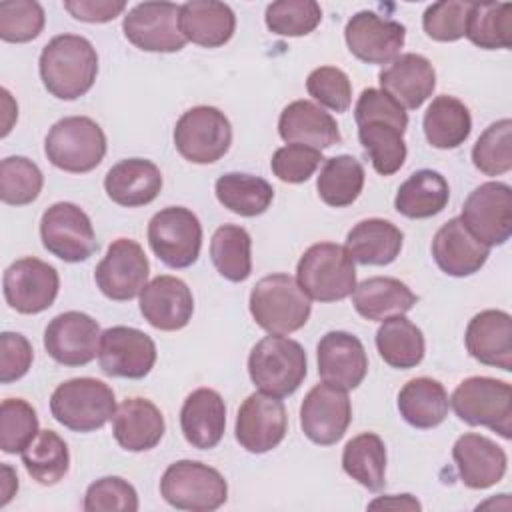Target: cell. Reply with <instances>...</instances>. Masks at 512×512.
Segmentation results:
<instances>
[{
    "label": "cell",
    "instance_id": "cell-1",
    "mask_svg": "<svg viewBox=\"0 0 512 512\" xmlns=\"http://www.w3.org/2000/svg\"><path fill=\"white\" fill-rule=\"evenodd\" d=\"M354 120L358 124V140L368 152L374 170L382 176L396 174L406 160V110L384 90L364 88L354 106Z\"/></svg>",
    "mask_w": 512,
    "mask_h": 512
},
{
    "label": "cell",
    "instance_id": "cell-2",
    "mask_svg": "<svg viewBox=\"0 0 512 512\" xmlns=\"http://www.w3.org/2000/svg\"><path fill=\"white\" fill-rule=\"evenodd\" d=\"M38 70L44 88L54 98L76 100L94 86L98 54L88 38L58 34L42 48Z\"/></svg>",
    "mask_w": 512,
    "mask_h": 512
},
{
    "label": "cell",
    "instance_id": "cell-3",
    "mask_svg": "<svg viewBox=\"0 0 512 512\" xmlns=\"http://www.w3.org/2000/svg\"><path fill=\"white\" fill-rule=\"evenodd\" d=\"M248 374L260 392L286 398L300 388L308 374L306 352L300 342L270 334L250 350Z\"/></svg>",
    "mask_w": 512,
    "mask_h": 512
},
{
    "label": "cell",
    "instance_id": "cell-4",
    "mask_svg": "<svg viewBox=\"0 0 512 512\" xmlns=\"http://www.w3.org/2000/svg\"><path fill=\"white\" fill-rule=\"evenodd\" d=\"M312 312L310 298L288 274L260 278L250 292V314L268 334H290L300 330Z\"/></svg>",
    "mask_w": 512,
    "mask_h": 512
},
{
    "label": "cell",
    "instance_id": "cell-5",
    "mask_svg": "<svg viewBox=\"0 0 512 512\" xmlns=\"http://www.w3.org/2000/svg\"><path fill=\"white\" fill-rule=\"evenodd\" d=\"M296 282L310 300H344L356 288L354 260L346 246L334 242L312 244L298 260Z\"/></svg>",
    "mask_w": 512,
    "mask_h": 512
},
{
    "label": "cell",
    "instance_id": "cell-6",
    "mask_svg": "<svg viewBox=\"0 0 512 512\" xmlns=\"http://www.w3.org/2000/svg\"><path fill=\"white\" fill-rule=\"evenodd\" d=\"M50 412L56 422L72 432L100 430L116 412L114 390L96 378H70L50 396Z\"/></svg>",
    "mask_w": 512,
    "mask_h": 512
},
{
    "label": "cell",
    "instance_id": "cell-7",
    "mask_svg": "<svg viewBox=\"0 0 512 512\" xmlns=\"http://www.w3.org/2000/svg\"><path fill=\"white\" fill-rule=\"evenodd\" d=\"M456 416L470 426H486L504 440L512 438V386L490 376H470L452 392Z\"/></svg>",
    "mask_w": 512,
    "mask_h": 512
},
{
    "label": "cell",
    "instance_id": "cell-8",
    "mask_svg": "<svg viewBox=\"0 0 512 512\" xmlns=\"http://www.w3.org/2000/svg\"><path fill=\"white\" fill-rule=\"evenodd\" d=\"M44 154L64 172H90L106 154L104 130L88 116L60 118L46 134Z\"/></svg>",
    "mask_w": 512,
    "mask_h": 512
},
{
    "label": "cell",
    "instance_id": "cell-9",
    "mask_svg": "<svg viewBox=\"0 0 512 512\" xmlns=\"http://www.w3.org/2000/svg\"><path fill=\"white\" fill-rule=\"evenodd\" d=\"M160 494L176 510L212 512L226 502L228 484L224 476L208 464L178 460L164 470Z\"/></svg>",
    "mask_w": 512,
    "mask_h": 512
},
{
    "label": "cell",
    "instance_id": "cell-10",
    "mask_svg": "<svg viewBox=\"0 0 512 512\" xmlns=\"http://www.w3.org/2000/svg\"><path fill=\"white\" fill-rule=\"evenodd\" d=\"M232 144V126L226 114L214 106L186 110L174 126V146L192 164L218 162Z\"/></svg>",
    "mask_w": 512,
    "mask_h": 512
},
{
    "label": "cell",
    "instance_id": "cell-11",
    "mask_svg": "<svg viewBox=\"0 0 512 512\" xmlns=\"http://www.w3.org/2000/svg\"><path fill=\"white\" fill-rule=\"evenodd\" d=\"M148 244L170 268H188L200 256L202 224L184 206H168L148 222Z\"/></svg>",
    "mask_w": 512,
    "mask_h": 512
},
{
    "label": "cell",
    "instance_id": "cell-12",
    "mask_svg": "<svg viewBox=\"0 0 512 512\" xmlns=\"http://www.w3.org/2000/svg\"><path fill=\"white\" fill-rule=\"evenodd\" d=\"M40 238L42 246L64 262H84L98 250L88 214L72 202H56L42 214Z\"/></svg>",
    "mask_w": 512,
    "mask_h": 512
},
{
    "label": "cell",
    "instance_id": "cell-13",
    "mask_svg": "<svg viewBox=\"0 0 512 512\" xmlns=\"http://www.w3.org/2000/svg\"><path fill=\"white\" fill-rule=\"evenodd\" d=\"M460 220L488 248L502 246L512 234V188L484 182L464 200Z\"/></svg>",
    "mask_w": 512,
    "mask_h": 512
},
{
    "label": "cell",
    "instance_id": "cell-14",
    "mask_svg": "<svg viewBox=\"0 0 512 512\" xmlns=\"http://www.w3.org/2000/svg\"><path fill=\"white\" fill-rule=\"evenodd\" d=\"M150 264L142 246L132 238H116L96 264L94 280L100 292L116 302L140 296L148 284Z\"/></svg>",
    "mask_w": 512,
    "mask_h": 512
},
{
    "label": "cell",
    "instance_id": "cell-15",
    "mask_svg": "<svg viewBox=\"0 0 512 512\" xmlns=\"http://www.w3.org/2000/svg\"><path fill=\"white\" fill-rule=\"evenodd\" d=\"M6 304L20 314H40L48 310L60 288V276L48 262L26 256L12 262L2 278Z\"/></svg>",
    "mask_w": 512,
    "mask_h": 512
},
{
    "label": "cell",
    "instance_id": "cell-16",
    "mask_svg": "<svg viewBox=\"0 0 512 512\" xmlns=\"http://www.w3.org/2000/svg\"><path fill=\"white\" fill-rule=\"evenodd\" d=\"M178 20L180 6L174 2H140L124 16L122 30L144 52H178L186 44Z\"/></svg>",
    "mask_w": 512,
    "mask_h": 512
},
{
    "label": "cell",
    "instance_id": "cell-17",
    "mask_svg": "<svg viewBox=\"0 0 512 512\" xmlns=\"http://www.w3.org/2000/svg\"><path fill=\"white\" fill-rule=\"evenodd\" d=\"M98 362L100 370L108 376L138 380L154 368L156 344L138 328L112 326L100 336Z\"/></svg>",
    "mask_w": 512,
    "mask_h": 512
},
{
    "label": "cell",
    "instance_id": "cell-18",
    "mask_svg": "<svg viewBox=\"0 0 512 512\" xmlns=\"http://www.w3.org/2000/svg\"><path fill=\"white\" fill-rule=\"evenodd\" d=\"M352 404L346 390L332 384H316L302 400L300 428L318 446L336 444L348 430Z\"/></svg>",
    "mask_w": 512,
    "mask_h": 512
},
{
    "label": "cell",
    "instance_id": "cell-19",
    "mask_svg": "<svg viewBox=\"0 0 512 512\" xmlns=\"http://www.w3.org/2000/svg\"><path fill=\"white\" fill-rule=\"evenodd\" d=\"M286 430L288 416L280 398L264 392H252L240 404L234 434L244 450L252 454L270 452L284 440Z\"/></svg>",
    "mask_w": 512,
    "mask_h": 512
},
{
    "label": "cell",
    "instance_id": "cell-20",
    "mask_svg": "<svg viewBox=\"0 0 512 512\" xmlns=\"http://www.w3.org/2000/svg\"><path fill=\"white\" fill-rule=\"evenodd\" d=\"M100 326L86 312L70 310L54 316L44 330V348L62 366H86L98 356Z\"/></svg>",
    "mask_w": 512,
    "mask_h": 512
},
{
    "label": "cell",
    "instance_id": "cell-21",
    "mask_svg": "<svg viewBox=\"0 0 512 512\" xmlns=\"http://www.w3.org/2000/svg\"><path fill=\"white\" fill-rule=\"evenodd\" d=\"M344 38L348 50L366 64H388L404 46L406 28L390 18H382L376 12H356L346 28Z\"/></svg>",
    "mask_w": 512,
    "mask_h": 512
},
{
    "label": "cell",
    "instance_id": "cell-22",
    "mask_svg": "<svg viewBox=\"0 0 512 512\" xmlns=\"http://www.w3.org/2000/svg\"><path fill=\"white\" fill-rule=\"evenodd\" d=\"M318 374L322 382L342 390H354L368 372V356L358 336L344 330L326 332L316 346Z\"/></svg>",
    "mask_w": 512,
    "mask_h": 512
},
{
    "label": "cell",
    "instance_id": "cell-23",
    "mask_svg": "<svg viewBox=\"0 0 512 512\" xmlns=\"http://www.w3.org/2000/svg\"><path fill=\"white\" fill-rule=\"evenodd\" d=\"M140 312L156 330H182L192 320L194 298L184 280L162 274L142 288Z\"/></svg>",
    "mask_w": 512,
    "mask_h": 512
},
{
    "label": "cell",
    "instance_id": "cell-24",
    "mask_svg": "<svg viewBox=\"0 0 512 512\" xmlns=\"http://www.w3.org/2000/svg\"><path fill=\"white\" fill-rule=\"evenodd\" d=\"M382 90L404 110L420 108L436 88V70L432 62L414 52L398 54L380 74Z\"/></svg>",
    "mask_w": 512,
    "mask_h": 512
},
{
    "label": "cell",
    "instance_id": "cell-25",
    "mask_svg": "<svg viewBox=\"0 0 512 512\" xmlns=\"http://www.w3.org/2000/svg\"><path fill=\"white\" fill-rule=\"evenodd\" d=\"M432 256L438 268L454 278L476 274L488 260L490 248L484 246L458 218H450L438 228L432 240Z\"/></svg>",
    "mask_w": 512,
    "mask_h": 512
},
{
    "label": "cell",
    "instance_id": "cell-26",
    "mask_svg": "<svg viewBox=\"0 0 512 512\" xmlns=\"http://www.w3.org/2000/svg\"><path fill=\"white\" fill-rule=\"evenodd\" d=\"M460 480L472 490H484L498 484L508 466L506 452L482 434H462L452 446Z\"/></svg>",
    "mask_w": 512,
    "mask_h": 512
},
{
    "label": "cell",
    "instance_id": "cell-27",
    "mask_svg": "<svg viewBox=\"0 0 512 512\" xmlns=\"http://www.w3.org/2000/svg\"><path fill=\"white\" fill-rule=\"evenodd\" d=\"M468 354L480 364L512 370V318L504 310H482L466 326Z\"/></svg>",
    "mask_w": 512,
    "mask_h": 512
},
{
    "label": "cell",
    "instance_id": "cell-28",
    "mask_svg": "<svg viewBox=\"0 0 512 512\" xmlns=\"http://www.w3.org/2000/svg\"><path fill=\"white\" fill-rule=\"evenodd\" d=\"M108 198L124 208L150 204L162 190L160 168L146 158H126L116 162L104 176Z\"/></svg>",
    "mask_w": 512,
    "mask_h": 512
},
{
    "label": "cell",
    "instance_id": "cell-29",
    "mask_svg": "<svg viewBox=\"0 0 512 512\" xmlns=\"http://www.w3.org/2000/svg\"><path fill=\"white\" fill-rule=\"evenodd\" d=\"M164 430L160 408L146 398H126L112 416V434L128 452L152 450L160 444Z\"/></svg>",
    "mask_w": 512,
    "mask_h": 512
},
{
    "label": "cell",
    "instance_id": "cell-30",
    "mask_svg": "<svg viewBox=\"0 0 512 512\" xmlns=\"http://www.w3.org/2000/svg\"><path fill=\"white\" fill-rule=\"evenodd\" d=\"M278 134L288 144H304L316 150L330 148L342 140L336 120L310 100H294L280 112Z\"/></svg>",
    "mask_w": 512,
    "mask_h": 512
},
{
    "label": "cell",
    "instance_id": "cell-31",
    "mask_svg": "<svg viewBox=\"0 0 512 512\" xmlns=\"http://www.w3.org/2000/svg\"><path fill=\"white\" fill-rule=\"evenodd\" d=\"M226 428V406L212 388L190 392L180 410V430L186 442L198 450L214 448Z\"/></svg>",
    "mask_w": 512,
    "mask_h": 512
},
{
    "label": "cell",
    "instance_id": "cell-32",
    "mask_svg": "<svg viewBox=\"0 0 512 512\" xmlns=\"http://www.w3.org/2000/svg\"><path fill=\"white\" fill-rule=\"evenodd\" d=\"M178 22L186 42L204 48L224 46L236 30L232 8L216 0H190L182 4Z\"/></svg>",
    "mask_w": 512,
    "mask_h": 512
},
{
    "label": "cell",
    "instance_id": "cell-33",
    "mask_svg": "<svg viewBox=\"0 0 512 512\" xmlns=\"http://www.w3.org/2000/svg\"><path fill=\"white\" fill-rule=\"evenodd\" d=\"M404 234L384 218H366L346 234V250L352 260L364 266H388L402 250Z\"/></svg>",
    "mask_w": 512,
    "mask_h": 512
},
{
    "label": "cell",
    "instance_id": "cell-34",
    "mask_svg": "<svg viewBox=\"0 0 512 512\" xmlns=\"http://www.w3.org/2000/svg\"><path fill=\"white\" fill-rule=\"evenodd\" d=\"M416 294L398 278L372 276L356 284L352 292V304L356 312L374 322H382L392 316L406 314L416 304Z\"/></svg>",
    "mask_w": 512,
    "mask_h": 512
},
{
    "label": "cell",
    "instance_id": "cell-35",
    "mask_svg": "<svg viewBox=\"0 0 512 512\" xmlns=\"http://www.w3.org/2000/svg\"><path fill=\"white\" fill-rule=\"evenodd\" d=\"M450 400L446 388L428 376L408 380L398 392V412L414 428L440 426L448 416Z\"/></svg>",
    "mask_w": 512,
    "mask_h": 512
},
{
    "label": "cell",
    "instance_id": "cell-36",
    "mask_svg": "<svg viewBox=\"0 0 512 512\" xmlns=\"http://www.w3.org/2000/svg\"><path fill=\"white\" fill-rule=\"evenodd\" d=\"M450 200L446 178L430 168L412 172L398 188L394 208L398 214L414 220L432 218L440 214Z\"/></svg>",
    "mask_w": 512,
    "mask_h": 512
},
{
    "label": "cell",
    "instance_id": "cell-37",
    "mask_svg": "<svg viewBox=\"0 0 512 512\" xmlns=\"http://www.w3.org/2000/svg\"><path fill=\"white\" fill-rule=\"evenodd\" d=\"M426 140L440 150H452L464 144L472 130L470 110L454 96H436L424 112Z\"/></svg>",
    "mask_w": 512,
    "mask_h": 512
},
{
    "label": "cell",
    "instance_id": "cell-38",
    "mask_svg": "<svg viewBox=\"0 0 512 512\" xmlns=\"http://www.w3.org/2000/svg\"><path fill=\"white\" fill-rule=\"evenodd\" d=\"M376 348L380 358L398 370L416 368L426 352L422 330L404 314L382 320L376 330Z\"/></svg>",
    "mask_w": 512,
    "mask_h": 512
},
{
    "label": "cell",
    "instance_id": "cell-39",
    "mask_svg": "<svg viewBox=\"0 0 512 512\" xmlns=\"http://www.w3.org/2000/svg\"><path fill=\"white\" fill-rule=\"evenodd\" d=\"M342 468L360 486L378 492L386 484V446L374 432L350 438L342 450Z\"/></svg>",
    "mask_w": 512,
    "mask_h": 512
},
{
    "label": "cell",
    "instance_id": "cell-40",
    "mask_svg": "<svg viewBox=\"0 0 512 512\" xmlns=\"http://www.w3.org/2000/svg\"><path fill=\"white\" fill-rule=\"evenodd\" d=\"M214 192L224 208L246 218L264 214L274 198V190L264 178L244 172L222 174L214 184Z\"/></svg>",
    "mask_w": 512,
    "mask_h": 512
},
{
    "label": "cell",
    "instance_id": "cell-41",
    "mask_svg": "<svg viewBox=\"0 0 512 512\" xmlns=\"http://www.w3.org/2000/svg\"><path fill=\"white\" fill-rule=\"evenodd\" d=\"M464 36L482 50L510 48L512 44V4L472 2Z\"/></svg>",
    "mask_w": 512,
    "mask_h": 512
},
{
    "label": "cell",
    "instance_id": "cell-42",
    "mask_svg": "<svg viewBox=\"0 0 512 512\" xmlns=\"http://www.w3.org/2000/svg\"><path fill=\"white\" fill-rule=\"evenodd\" d=\"M362 188L364 168L350 154L328 158L316 178V190L320 200L332 208L350 206L360 196Z\"/></svg>",
    "mask_w": 512,
    "mask_h": 512
},
{
    "label": "cell",
    "instance_id": "cell-43",
    "mask_svg": "<svg viewBox=\"0 0 512 512\" xmlns=\"http://www.w3.org/2000/svg\"><path fill=\"white\" fill-rule=\"evenodd\" d=\"M210 258L220 276L230 282H244L252 274V238L246 228L224 224L210 240Z\"/></svg>",
    "mask_w": 512,
    "mask_h": 512
},
{
    "label": "cell",
    "instance_id": "cell-44",
    "mask_svg": "<svg viewBox=\"0 0 512 512\" xmlns=\"http://www.w3.org/2000/svg\"><path fill=\"white\" fill-rule=\"evenodd\" d=\"M22 464L38 484L54 486L68 474V444L54 430H40L22 450Z\"/></svg>",
    "mask_w": 512,
    "mask_h": 512
},
{
    "label": "cell",
    "instance_id": "cell-45",
    "mask_svg": "<svg viewBox=\"0 0 512 512\" xmlns=\"http://www.w3.org/2000/svg\"><path fill=\"white\" fill-rule=\"evenodd\" d=\"M44 186L40 168L26 156H8L0 162V198L10 206L34 202Z\"/></svg>",
    "mask_w": 512,
    "mask_h": 512
},
{
    "label": "cell",
    "instance_id": "cell-46",
    "mask_svg": "<svg viewBox=\"0 0 512 512\" xmlns=\"http://www.w3.org/2000/svg\"><path fill=\"white\" fill-rule=\"evenodd\" d=\"M474 166L486 176H500L512 168V120L502 118L490 124L472 148Z\"/></svg>",
    "mask_w": 512,
    "mask_h": 512
},
{
    "label": "cell",
    "instance_id": "cell-47",
    "mask_svg": "<svg viewBox=\"0 0 512 512\" xmlns=\"http://www.w3.org/2000/svg\"><path fill=\"white\" fill-rule=\"evenodd\" d=\"M266 26L278 36H306L322 20V8L314 0H278L266 8Z\"/></svg>",
    "mask_w": 512,
    "mask_h": 512
},
{
    "label": "cell",
    "instance_id": "cell-48",
    "mask_svg": "<svg viewBox=\"0 0 512 512\" xmlns=\"http://www.w3.org/2000/svg\"><path fill=\"white\" fill-rule=\"evenodd\" d=\"M38 416L32 404L22 398H6L0 404V448L6 454H16L36 438Z\"/></svg>",
    "mask_w": 512,
    "mask_h": 512
},
{
    "label": "cell",
    "instance_id": "cell-49",
    "mask_svg": "<svg viewBox=\"0 0 512 512\" xmlns=\"http://www.w3.org/2000/svg\"><path fill=\"white\" fill-rule=\"evenodd\" d=\"M44 8L34 0L0 2V38L12 44H24L44 30Z\"/></svg>",
    "mask_w": 512,
    "mask_h": 512
},
{
    "label": "cell",
    "instance_id": "cell-50",
    "mask_svg": "<svg viewBox=\"0 0 512 512\" xmlns=\"http://www.w3.org/2000/svg\"><path fill=\"white\" fill-rule=\"evenodd\" d=\"M86 512H136V488L120 476H104L92 482L84 494Z\"/></svg>",
    "mask_w": 512,
    "mask_h": 512
},
{
    "label": "cell",
    "instance_id": "cell-51",
    "mask_svg": "<svg viewBox=\"0 0 512 512\" xmlns=\"http://www.w3.org/2000/svg\"><path fill=\"white\" fill-rule=\"evenodd\" d=\"M472 2L442 0L430 4L422 14V28L436 42H456L464 36L466 18Z\"/></svg>",
    "mask_w": 512,
    "mask_h": 512
},
{
    "label": "cell",
    "instance_id": "cell-52",
    "mask_svg": "<svg viewBox=\"0 0 512 512\" xmlns=\"http://www.w3.org/2000/svg\"><path fill=\"white\" fill-rule=\"evenodd\" d=\"M308 94L324 108L346 112L352 104V84L344 70L336 66H320L306 78Z\"/></svg>",
    "mask_w": 512,
    "mask_h": 512
},
{
    "label": "cell",
    "instance_id": "cell-53",
    "mask_svg": "<svg viewBox=\"0 0 512 512\" xmlns=\"http://www.w3.org/2000/svg\"><path fill=\"white\" fill-rule=\"evenodd\" d=\"M324 160L322 152L304 144H286L278 148L270 160L274 176L288 184L306 182Z\"/></svg>",
    "mask_w": 512,
    "mask_h": 512
},
{
    "label": "cell",
    "instance_id": "cell-54",
    "mask_svg": "<svg viewBox=\"0 0 512 512\" xmlns=\"http://www.w3.org/2000/svg\"><path fill=\"white\" fill-rule=\"evenodd\" d=\"M34 350L26 336L18 332L0 334V382L10 384L20 380L32 366Z\"/></svg>",
    "mask_w": 512,
    "mask_h": 512
},
{
    "label": "cell",
    "instance_id": "cell-55",
    "mask_svg": "<svg viewBox=\"0 0 512 512\" xmlns=\"http://www.w3.org/2000/svg\"><path fill=\"white\" fill-rule=\"evenodd\" d=\"M64 10L70 12L80 22L104 24L114 20L126 10V2L122 0H66Z\"/></svg>",
    "mask_w": 512,
    "mask_h": 512
},
{
    "label": "cell",
    "instance_id": "cell-56",
    "mask_svg": "<svg viewBox=\"0 0 512 512\" xmlns=\"http://www.w3.org/2000/svg\"><path fill=\"white\" fill-rule=\"evenodd\" d=\"M370 510L374 508H392V510H420V502L412 498V494H390V496H380L368 504Z\"/></svg>",
    "mask_w": 512,
    "mask_h": 512
},
{
    "label": "cell",
    "instance_id": "cell-57",
    "mask_svg": "<svg viewBox=\"0 0 512 512\" xmlns=\"http://www.w3.org/2000/svg\"><path fill=\"white\" fill-rule=\"evenodd\" d=\"M16 490H18V476H16V472L8 464H2V486H0L2 498H0V506H6Z\"/></svg>",
    "mask_w": 512,
    "mask_h": 512
}]
</instances>
